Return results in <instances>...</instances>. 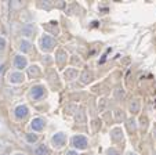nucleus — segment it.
I'll list each match as a JSON object with an SVG mask.
<instances>
[{"mask_svg": "<svg viewBox=\"0 0 156 155\" xmlns=\"http://www.w3.org/2000/svg\"><path fill=\"white\" fill-rule=\"evenodd\" d=\"M46 96H47V89L43 85H36L33 87H30L29 90V98L33 100V101H39V100L44 98Z\"/></svg>", "mask_w": 156, "mask_h": 155, "instance_id": "f257e3e1", "label": "nucleus"}, {"mask_svg": "<svg viewBox=\"0 0 156 155\" xmlns=\"http://www.w3.org/2000/svg\"><path fill=\"white\" fill-rule=\"evenodd\" d=\"M39 47H40L41 51L48 53V51H51L55 47V40L50 35H43L40 38V40H39Z\"/></svg>", "mask_w": 156, "mask_h": 155, "instance_id": "f03ea898", "label": "nucleus"}, {"mask_svg": "<svg viewBox=\"0 0 156 155\" xmlns=\"http://www.w3.org/2000/svg\"><path fill=\"white\" fill-rule=\"evenodd\" d=\"M25 80V75L24 72H21V71H10L7 73V82L10 85H21V83H24Z\"/></svg>", "mask_w": 156, "mask_h": 155, "instance_id": "7ed1b4c3", "label": "nucleus"}, {"mask_svg": "<svg viewBox=\"0 0 156 155\" xmlns=\"http://www.w3.org/2000/svg\"><path fill=\"white\" fill-rule=\"evenodd\" d=\"M72 146L73 148H76L77 151H82V149H86L88 147V140L86 136L83 135H75L72 137Z\"/></svg>", "mask_w": 156, "mask_h": 155, "instance_id": "20e7f679", "label": "nucleus"}, {"mask_svg": "<svg viewBox=\"0 0 156 155\" xmlns=\"http://www.w3.org/2000/svg\"><path fill=\"white\" fill-rule=\"evenodd\" d=\"M66 140H68V138H66V135H65L64 132H58L51 137V144H53L54 148L59 149L66 144Z\"/></svg>", "mask_w": 156, "mask_h": 155, "instance_id": "39448f33", "label": "nucleus"}, {"mask_svg": "<svg viewBox=\"0 0 156 155\" xmlns=\"http://www.w3.org/2000/svg\"><path fill=\"white\" fill-rule=\"evenodd\" d=\"M12 67L15 68V71H21V72H22V69L28 68L27 57L22 56V54H15L14 58H12Z\"/></svg>", "mask_w": 156, "mask_h": 155, "instance_id": "423d86ee", "label": "nucleus"}, {"mask_svg": "<svg viewBox=\"0 0 156 155\" xmlns=\"http://www.w3.org/2000/svg\"><path fill=\"white\" fill-rule=\"evenodd\" d=\"M29 115V108L25 104H20L14 108V118L17 120H24Z\"/></svg>", "mask_w": 156, "mask_h": 155, "instance_id": "0eeeda50", "label": "nucleus"}, {"mask_svg": "<svg viewBox=\"0 0 156 155\" xmlns=\"http://www.w3.org/2000/svg\"><path fill=\"white\" fill-rule=\"evenodd\" d=\"M29 127L33 130V133H37V132H41L44 127H46V120L43 118H33L29 123Z\"/></svg>", "mask_w": 156, "mask_h": 155, "instance_id": "6e6552de", "label": "nucleus"}, {"mask_svg": "<svg viewBox=\"0 0 156 155\" xmlns=\"http://www.w3.org/2000/svg\"><path fill=\"white\" fill-rule=\"evenodd\" d=\"M32 42L28 40V39H21L20 43H18V50L21 51V54L24 56V54H28L32 51Z\"/></svg>", "mask_w": 156, "mask_h": 155, "instance_id": "1a4fd4ad", "label": "nucleus"}, {"mask_svg": "<svg viewBox=\"0 0 156 155\" xmlns=\"http://www.w3.org/2000/svg\"><path fill=\"white\" fill-rule=\"evenodd\" d=\"M36 32V27L35 24H25L24 27L21 28V35L25 36V38H30V36H33Z\"/></svg>", "mask_w": 156, "mask_h": 155, "instance_id": "9d476101", "label": "nucleus"}, {"mask_svg": "<svg viewBox=\"0 0 156 155\" xmlns=\"http://www.w3.org/2000/svg\"><path fill=\"white\" fill-rule=\"evenodd\" d=\"M79 76V71L76 69V68L71 67V68H66V69L64 71V78L66 80H75Z\"/></svg>", "mask_w": 156, "mask_h": 155, "instance_id": "9b49d317", "label": "nucleus"}, {"mask_svg": "<svg viewBox=\"0 0 156 155\" xmlns=\"http://www.w3.org/2000/svg\"><path fill=\"white\" fill-rule=\"evenodd\" d=\"M111 140L115 141V143L123 140V130H122V127H113L111 130Z\"/></svg>", "mask_w": 156, "mask_h": 155, "instance_id": "f8f14e48", "label": "nucleus"}, {"mask_svg": "<svg viewBox=\"0 0 156 155\" xmlns=\"http://www.w3.org/2000/svg\"><path fill=\"white\" fill-rule=\"evenodd\" d=\"M129 109H130V112L131 114H138L140 112V109H141V101H140L138 98H134V100H131L130 101V104H129Z\"/></svg>", "mask_w": 156, "mask_h": 155, "instance_id": "ddd939ff", "label": "nucleus"}, {"mask_svg": "<svg viewBox=\"0 0 156 155\" xmlns=\"http://www.w3.org/2000/svg\"><path fill=\"white\" fill-rule=\"evenodd\" d=\"M28 71V75H29V78H36V76L40 75V67L39 65H29V67L27 68Z\"/></svg>", "mask_w": 156, "mask_h": 155, "instance_id": "4468645a", "label": "nucleus"}, {"mask_svg": "<svg viewBox=\"0 0 156 155\" xmlns=\"http://www.w3.org/2000/svg\"><path fill=\"white\" fill-rule=\"evenodd\" d=\"M39 138H40V136L37 135V133H27L25 135V141H27L28 144H36L39 141Z\"/></svg>", "mask_w": 156, "mask_h": 155, "instance_id": "2eb2a0df", "label": "nucleus"}, {"mask_svg": "<svg viewBox=\"0 0 156 155\" xmlns=\"http://www.w3.org/2000/svg\"><path fill=\"white\" fill-rule=\"evenodd\" d=\"M80 80H82V83H84V85L90 83L93 80V73L90 72V71H83L82 75H80Z\"/></svg>", "mask_w": 156, "mask_h": 155, "instance_id": "dca6fc26", "label": "nucleus"}, {"mask_svg": "<svg viewBox=\"0 0 156 155\" xmlns=\"http://www.w3.org/2000/svg\"><path fill=\"white\" fill-rule=\"evenodd\" d=\"M48 152H50V149H48V147L46 144H40V146H37L35 148L36 155H48Z\"/></svg>", "mask_w": 156, "mask_h": 155, "instance_id": "f3484780", "label": "nucleus"}, {"mask_svg": "<svg viewBox=\"0 0 156 155\" xmlns=\"http://www.w3.org/2000/svg\"><path fill=\"white\" fill-rule=\"evenodd\" d=\"M66 58H68V54H66V51H64V50H58L55 54V60L59 62V64H64L65 61H66Z\"/></svg>", "mask_w": 156, "mask_h": 155, "instance_id": "a211bd4d", "label": "nucleus"}, {"mask_svg": "<svg viewBox=\"0 0 156 155\" xmlns=\"http://www.w3.org/2000/svg\"><path fill=\"white\" fill-rule=\"evenodd\" d=\"M126 122H127V129H129L130 132H136L137 130V120L134 119V118H129Z\"/></svg>", "mask_w": 156, "mask_h": 155, "instance_id": "6ab92c4d", "label": "nucleus"}, {"mask_svg": "<svg viewBox=\"0 0 156 155\" xmlns=\"http://www.w3.org/2000/svg\"><path fill=\"white\" fill-rule=\"evenodd\" d=\"M113 94H115V97H116L118 100H122V98H124V96H126V91H124V89L118 87V89L115 90V93H113Z\"/></svg>", "mask_w": 156, "mask_h": 155, "instance_id": "aec40b11", "label": "nucleus"}, {"mask_svg": "<svg viewBox=\"0 0 156 155\" xmlns=\"http://www.w3.org/2000/svg\"><path fill=\"white\" fill-rule=\"evenodd\" d=\"M115 119L118 120V122H120V120L124 119V112L122 111V109H116L115 111Z\"/></svg>", "mask_w": 156, "mask_h": 155, "instance_id": "412c9836", "label": "nucleus"}, {"mask_svg": "<svg viewBox=\"0 0 156 155\" xmlns=\"http://www.w3.org/2000/svg\"><path fill=\"white\" fill-rule=\"evenodd\" d=\"M6 46H7V40L4 36H0V53H3L6 50Z\"/></svg>", "mask_w": 156, "mask_h": 155, "instance_id": "4be33fe9", "label": "nucleus"}, {"mask_svg": "<svg viewBox=\"0 0 156 155\" xmlns=\"http://www.w3.org/2000/svg\"><path fill=\"white\" fill-rule=\"evenodd\" d=\"M106 155H120V154H119V151L115 148H108L106 149Z\"/></svg>", "mask_w": 156, "mask_h": 155, "instance_id": "5701e85b", "label": "nucleus"}, {"mask_svg": "<svg viewBox=\"0 0 156 155\" xmlns=\"http://www.w3.org/2000/svg\"><path fill=\"white\" fill-rule=\"evenodd\" d=\"M39 7H41V9H46V10H50L51 9V4L50 3H39Z\"/></svg>", "mask_w": 156, "mask_h": 155, "instance_id": "b1692460", "label": "nucleus"}, {"mask_svg": "<svg viewBox=\"0 0 156 155\" xmlns=\"http://www.w3.org/2000/svg\"><path fill=\"white\" fill-rule=\"evenodd\" d=\"M4 148H6V146H4V141L0 138V152H3Z\"/></svg>", "mask_w": 156, "mask_h": 155, "instance_id": "393cba45", "label": "nucleus"}, {"mask_svg": "<svg viewBox=\"0 0 156 155\" xmlns=\"http://www.w3.org/2000/svg\"><path fill=\"white\" fill-rule=\"evenodd\" d=\"M65 155H79V154H77L75 149H71V151H66V154Z\"/></svg>", "mask_w": 156, "mask_h": 155, "instance_id": "a878e982", "label": "nucleus"}, {"mask_svg": "<svg viewBox=\"0 0 156 155\" xmlns=\"http://www.w3.org/2000/svg\"><path fill=\"white\" fill-rule=\"evenodd\" d=\"M105 104H106V100L105 98H101V109L104 108V105H105Z\"/></svg>", "mask_w": 156, "mask_h": 155, "instance_id": "bb28decb", "label": "nucleus"}, {"mask_svg": "<svg viewBox=\"0 0 156 155\" xmlns=\"http://www.w3.org/2000/svg\"><path fill=\"white\" fill-rule=\"evenodd\" d=\"M14 155H27V154H22V152H15Z\"/></svg>", "mask_w": 156, "mask_h": 155, "instance_id": "cd10ccee", "label": "nucleus"}, {"mask_svg": "<svg viewBox=\"0 0 156 155\" xmlns=\"http://www.w3.org/2000/svg\"><path fill=\"white\" fill-rule=\"evenodd\" d=\"M153 135H155V137H156V127L153 129Z\"/></svg>", "mask_w": 156, "mask_h": 155, "instance_id": "c85d7f7f", "label": "nucleus"}, {"mask_svg": "<svg viewBox=\"0 0 156 155\" xmlns=\"http://www.w3.org/2000/svg\"><path fill=\"white\" fill-rule=\"evenodd\" d=\"M129 155H137V154H136V152H130Z\"/></svg>", "mask_w": 156, "mask_h": 155, "instance_id": "c756f323", "label": "nucleus"}, {"mask_svg": "<svg viewBox=\"0 0 156 155\" xmlns=\"http://www.w3.org/2000/svg\"><path fill=\"white\" fill-rule=\"evenodd\" d=\"M152 155H156V152H153V154H152Z\"/></svg>", "mask_w": 156, "mask_h": 155, "instance_id": "7c9ffc66", "label": "nucleus"}, {"mask_svg": "<svg viewBox=\"0 0 156 155\" xmlns=\"http://www.w3.org/2000/svg\"><path fill=\"white\" fill-rule=\"evenodd\" d=\"M3 155H4V154H3Z\"/></svg>", "mask_w": 156, "mask_h": 155, "instance_id": "2f4dec72", "label": "nucleus"}]
</instances>
